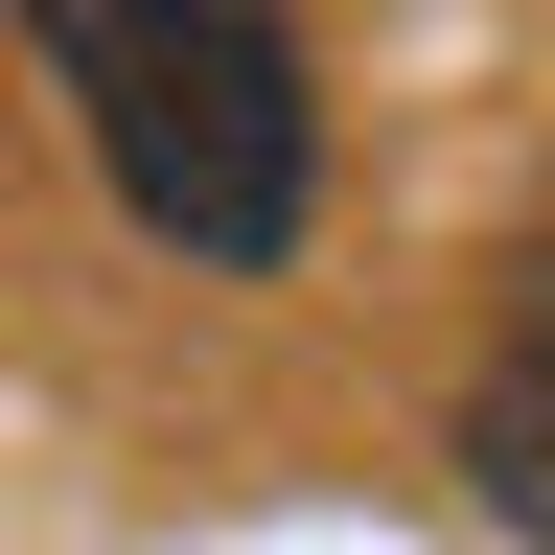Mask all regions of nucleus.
<instances>
[{
  "instance_id": "obj_1",
  "label": "nucleus",
  "mask_w": 555,
  "mask_h": 555,
  "mask_svg": "<svg viewBox=\"0 0 555 555\" xmlns=\"http://www.w3.org/2000/svg\"><path fill=\"white\" fill-rule=\"evenodd\" d=\"M69 139H93L116 232L185 255V278H278L324 208V93H301V24L278 0H24Z\"/></svg>"
},
{
  "instance_id": "obj_2",
  "label": "nucleus",
  "mask_w": 555,
  "mask_h": 555,
  "mask_svg": "<svg viewBox=\"0 0 555 555\" xmlns=\"http://www.w3.org/2000/svg\"><path fill=\"white\" fill-rule=\"evenodd\" d=\"M463 486H486V532H532V555H555V324L463 393Z\"/></svg>"
}]
</instances>
